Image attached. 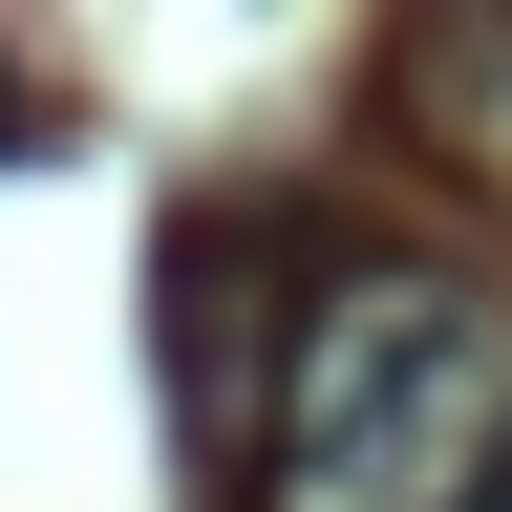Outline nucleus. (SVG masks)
<instances>
[{
	"label": "nucleus",
	"instance_id": "1",
	"mask_svg": "<svg viewBox=\"0 0 512 512\" xmlns=\"http://www.w3.org/2000/svg\"><path fill=\"white\" fill-rule=\"evenodd\" d=\"M235 512H512V278L320 256L256 384Z\"/></svg>",
	"mask_w": 512,
	"mask_h": 512
},
{
	"label": "nucleus",
	"instance_id": "2",
	"mask_svg": "<svg viewBox=\"0 0 512 512\" xmlns=\"http://www.w3.org/2000/svg\"><path fill=\"white\" fill-rule=\"evenodd\" d=\"M384 107H406L427 171H470L512 214V22H406V43H384Z\"/></svg>",
	"mask_w": 512,
	"mask_h": 512
},
{
	"label": "nucleus",
	"instance_id": "3",
	"mask_svg": "<svg viewBox=\"0 0 512 512\" xmlns=\"http://www.w3.org/2000/svg\"><path fill=\"white\" fill-rule=\"evenodd\" d=\"M64 150V86H43V64H0V171H43Z\"/></svg>",
	"mask_w": 512,
	"mask_h": 512
}]
</instances>
